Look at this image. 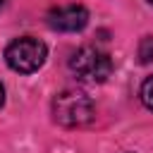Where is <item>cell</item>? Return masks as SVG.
<instances>
[{
  "mask_svg": "<svg viewBox=\"0 0 153 153\" xmlns=\"http://www.w3.org/2000/svg\"><path fill=\"white\" fill-rule=\"evenodd\" d=\"M139 98H141V103L153 112V74L143 79V84H141V88H139Z\"/></svg>",
  "mask_w": 153,
  "mask_h": 153,
  "instance_id": "8992f818",
  "label": "cell"
},
{
  "mask_svg": "<svg viewBox=\"0 0 153 153\" xmlns=\"http://www.w3.org/2000/svg\"><path fill=\"white\" fill-rule=\"evenodd\" d=\"M69 69L84 84H103L112 74V57L96 45H84L69 57Z\"/></svg>",
  "mask_w": 153,
  "mask_h": 153,
  "instance_id": "3957f363",
  "label": "cell"
},
{
  "mask_svg": "<svg viewBox=\"0 0 153 153\" xmlns=\"http://www.w3.org/2000/svg\"><path fill=\"white\" fill-rule=\"evenodd\" d=\"M139 62L151 65L153 62V36H143L139 43Z\"/></svg>",
  "mask_w": 153,
  "mask_h": 153,
  "instance_id": "5b68a950",
  "label": "cell"
},
{
  "mask_svg": "<svg viewBox=\"0 0 153 153\" xmlns=\"http://www.w3.org/2000/svg\"><path fill=\"white\" fill-rule=\"evenodd\" d=\"M5 2H7V0H0V10H2V7H5Z\"/></svg>",
  "mask_w": 153,
  "mask_h": 153,
  "instance_id": "ba28073f",
  "label": "cell"
},
{
  "mask_svg": "<svg viewBox=\"0 0 153 153\" xmlns=\"http://www.w3.org/2000/svg\"><path fill=\"white\" fill-rule=\"evenodd\" d=\"M48 26L62 33H76L88 24V10L84 5H57L48 12Z\"/></svg>",
  "mask_w": 153,
  "mask_h": 153,
  "instance_id": "277c9868",
  "label": "cell"
},
{
  "mask_svg": "<svg viewBox=\"0 0 153 153\" xmlns=\"http://www.w3.org/2000/svg\"><path fill=\"white\" fill-rule=\"evenodd\" d=\"M148 5H153V0H148Z\"/></svg>",
  "mask_w": 153,
  "mask_h": 153,
  "instance_id": "9c48e42d",
  "label": "cell"
},
{
  "mask_svg": "<svg viewBox=\"0 0 153 153\" xmlns=\"http://www.w3.org/2000/svg\"><path fill=\"white\" fill-rule=\"evenodd\" d=\"M48 57V48L43 41L33 38V36H19L12 43H7L5 48V62L12 72L19 74H33L43 67Z\"/></svg>",
  "mask_w": 153,
  "mask_h": 153,
  "instance_id": "7a4b0ae2",
  "label": "cell"
},
{
  "mask_svg": "<svg viewBox=\"0 0 153 153\" xmlns=\"http://www.w3.org/2000/svg\"><path fill=\"white\" fill-rule=\"evenodd\" d=\"M2 105H5V86L0 84V108H2Z\"/></svg>",
  "mask_w": 153,
  "mask_h": 153,
  "instance_id": "52a82bcc",
  "label": "cell"
},
{
  "mask_svg": "<svg viewBox=\"0 0 153 153\" xmlns=\"http://www.w3.org/2000/svg\"><path fill=\"white\" fill-rule=\"evenodd\" d=\"M96 105L81 91H62L53 98V120L62 127H84L93 122Z\"/></svg>",
  "mask_w": 153,
  "mask_h": 153,
  "instance_id": "6da1fadb",
  "label": "cell"
}]
</instances>
